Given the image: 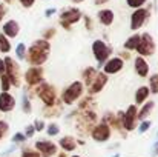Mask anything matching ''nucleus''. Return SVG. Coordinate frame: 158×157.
<instances>
[{"instance_id": "obj_1", "label": "nucleus", "mask_w": 158, "mask_h": 157, "mask_svg": "<svg viewBox=\"0 0 158 157\" xmlns=\"http://www.w3.org/2000/svg\"><path fill=\"white\" fill-rule=\"evenodd\" d=\"M49 52H51V45L48 40L45 39H40V40H35L26 51V60L29 62L31 66H42L48 57H49Z\"/></svg>"}, {"instance_id": "obj_2", "label": "nucleus", "mask_w": 158, "mask_h": 157, "mask_svg": "<svg viewBox=\"0 0 158 157\" xmlns=\"http://www.w3.org/2000/svg\"><path fill=\"white\" fill-rule=\"evenodd\" d=\"M29 89H31V94L37 96L46 108L55 106V103H57V89H55V86L46 83V82H42L40 85L32 86Z\"/></svg>"}, {"instance_id": "obj_3", "label": "nucleus", "mask_w": 158, "mask_h": 157, "mask_svg": "<svg viewBox=\"0 0 158 157\" xmlns=\"http://www.w3.org/2000/svg\"><path fill=\"white\" fill-rule=\"evenodd\" d=\"M85 91V85L80 80L72 82L68 88H64V91L61 93V102L64 105H74L75 102H78L83 96Z\"/></svg>"}, {"instance_id": "obj_4", "label": "nucleus", "mask_w": 158, "mask_h": 157, "mask_svg": "<svg viewBox=\"0 0 158 157\" xmlns=\"http://www.w3.org/2000/svg\"><path fill=\"white\" fill-rule=\"evenodd\" d=\"M3 62H5V74L8 76V79H9V82H11V86L19 88V86L22 85V79H20L22 74H20V68H19V65H17L15 60L11 59L9 55L5 57Z\"/></svg>"}, {"instance_id": "obj_5", "label": "nucleus", "mask_w": 158, "mask_h": 157, "mask_svg": "<svg viewBox=\"0 0 158 157\" xmlns=\"http://www.w3.org/2000/svg\"><path fill=\"white\" fill-rule=\"evenodd\" d=\"M135 51L138 52L140 57H144V59L149 57V55H152L155 52V42H154V39H152V36L149 33L141 34L140 43H138V46H137Z\"/></svg>"}, {"instance_id": "obj_6", "label": "nucleus", "mask_w": 158, "mask_h": 157, "mask_svg": "<svg viewBox=\"0 0 158 157\" xmlns=\"http://www.w3.org/2000/svg\"><path fill=\"white\" fill-rule=\"evenodd\" d=\"M137 122H138V108L137 105H129L123 116V129L129 133L134 131L137 128Z\"/></svg>"}, {"instance_id": "obj_7", "label": "nucleus", "mask_w": 158, "mask_h": 157, "mask_svg": "<svg viewBox=\"0 0 158 157\" xmlns=\"http://www.w3.org/2000/svg\"><path fill=\"white\" fill-rule=\"evenodd\" d=\"M43 72L45 71L40 66H29L26 69V72H25V82L28 83V86L32 88V86H37L42 82H45L43 80V76H45Z\"/></svg>"}, {"instance_id": "obj_8", "label": "nucleus", "mask_w": 158, "mask_h": 157, "mask_svg": "<svg viewBox=\"0 0 158 157\" xmlns=\"http://www.w3.org/2000/svg\"><path fill=\"white\" fill-rule=\"evenodd\" d=\"M110 52H112V50L106 45L103 40H95V42L92 43V54H94L95 60H97L100 65H105L106 60H107L109 55H110Z\"/></svg>"}, {"instance_id": "obj_9", "label": "nucleus", "mask_w": 158, "mask_h": 157, "mask_svg": "<svg viewBox=\"0 0 158 157\" xmlns=\"http://www.w3.org/2000/svg\"><path fill=\"white\" fill-rule=\"evenodd\" d=\"M34 146H35V151L42 157H52L57 154V150H58V146L54 143L52 140H46V139L37 140L34 143Z\"/></svg>"}, {"instance_id": "obj_10", "label": "nucleus", "mask_w": 158, "mask_h": 157, "mask_svg": "<svg viewBox=\"0 0 158 157\" xmlns=\"http://www.w3.org/2000/svg\"><path fill=\"white\" fill-rule=\"evenodd\" d=\"M80 19H81V12H80V9H77V8H69V9H66V11H63V12L60 14L61 26L66 28V29H69L71 25L77 23Z\"/></svg>"}, {"instance_id": "obj_11", "label": "nucleus", "mask_w": 158, "mask_h": 157, "mask_svg": "<svg viewBox=\"0 0 158 157\" xmlns=\"http://www.w3.org/2000/svg\"><path fill=\"white\" fill-rule=\"evenodd\" d=\"M112 131H110V126L109 125H106V123H98V125H95L94 128H92V131H91V137L95 140V142H98V143H105L107 142L109 139H110V134Z\"/></svg>"}, {"instance_id": "obj_12", "label": "nucleus", "mask_w": 158, "mask_h": 157, "mask_svg": "<svg viewBox=\"0 0 158 157\" xmlns=\"http://www.w3.org/2000/svg\"><path fill=\"white\" fill-rule=\"evenodd\" d=\"M148 17H149V11H148V9H144V8L135 9V11L132 12V15H131V29H132V31L140 29V28L144 25V22L148 20Z\"/></svg>"}, {"instance_id": "obj_13", "label": "nucleus", "mask_w": 158, "mask_h": 157, "mask_svg": "<svg viewBox=\"0 0 158 157\" xmlns=\"http://www.w3.org/2000/svg\"><path fill=\"white\" fill-rule=\"evenodd\" d=\"M124 66V60H121L120 57H110L106 60L103 65V72L106 76H112V74H118Z\"/></svg>"}, {"instance_id": "obj_14", "label": "nucleus", "mask_w": 158, "mask_h": 157, "mask_svg": "<svg viewBox=\"0 0 158 157\" xmlns=\"http://www.w3.org/2000/svg\"><path fill=\"white\" fill-rule=\"evenodd\" d=\"M134 68H135V72L138 77H148L151 72V66H149L148 60L144 57H140V55H137L134 59Z\"/></svg>"}, {"instance_id": "obj_15", "label": "nucleus", "mask_w": 158, "mask_h": 157, "mask_svg": "<svg viewBox=\"0 0 158 157\" xmlns=\"http://www.w3.org/2000/svg\"><path fill=\"white\" fill-rule=\"evenodd\" d=\"M106 85H107V76L103 71H98L95 79H94V82H92V85L89 86V93L91 94H98L100 91H103V88Z\"/></svg>"}, {"instance_id": "obj_16", "label": "nucleus", "mask_w": 158, "mask_h": 157, "mask_svg": "<svg viewBox=\"0 0 158 157\" xmlns=\"http://www.w3.org/2000/svg\"><path fill=\"white\" fill-rule=\"evenodd\" d=\"M15 108V97L11 93H0V112H11Z\"/></svg>"}, {"instance_id": "obj_17", "label": "nucleus", "mask_w": 158, "mask_h": 157, "mask_svg": "<svg viewBox=\"0 0 158 157\" xmlns=\"http://www.w3.org/2000/svg\"><path fill=\"white\" fill-rule=\"evenodd\" d=\"M19 31H20V26L15 20H8L5 25H3V36L8 37V39H14L19 36Z\"/></svg>"}, {"instance_id": "obj_18", "label": "nucleus", "mask_w": 158, "mask_h": 157, "mask_svg": "<svg viewBox=\"0 0 158 157\" xmlns=\"http://www.w3.org/2000/svg\"><path fill=\"white\" fill-rule=\"evenodd\" d=\"M77 140L72 137V136H64V137H61L60 140H58V146L64 151V153H72V151H75L77 150Z\"/></svg>"}, {"instance_id": "obj_19", "label": "nucleus", "mask_w": 158, "mask_h": 157, "mask_svg": "<svg viewBox=\"0 0 158 157\" xmlns=\"http://www.w3.org/2000/svg\"><path fill=\"white\" fill-rule=\"evenodd\" d=\"M97 72H98V71H97L94 66H88V68H85L83 72H81L83 85H85V86H91L92 82H94V79H95V76H97Z\"/></svg>"}, {"instance_id": "obj_20", "label": "nucleus", "mask_w": 158, "mask_h": 157, "mask_svg": "<svg viewBox=\"0 0 158 157\" xmlns=\"http://www.w3.org/2000/svg\"><path fill=\"white\" fill-rule=\"evenodd\" d=\"M149 96H151L149 88H148V86H140V88L135 91V103L137 105L146 103L148 99H149Z\"/></svg>"}, {"instance_id": "obj_21", "label": "nucleus", "mask_w": 158, "mask_h": 157, "mask_svg": "<svg viewBox=\"0 0 158 157\" xmlns=\"http://www.w3.org/2000/svg\"><path fill=\"white\" fill-rule=\"evenodd\" d=\"M154 106H155V103H154L152 100H148L146 103H143L141 109H138V120H140V122H143V120H148V116L152 112Z\"/></svg>"}, {"instance_id": "obj_22", "label": "nucleus", "mask_w": 158, "mask_h": 157, "mask_svg": "<svg viewBox=\"0 0 158 157\" xmlns=\"http://www.w3.org/2000/svg\"><path fill=\"white\" fill-rule=\"evenodd\" d=\"M98 20H100V23L105 25V26L112 25V22H114V11H112V9H102V11L98 12Z\"/></svg>"}, {"instance_id": "obj_23", "label": "nucleus", "mask_w": 158, "mask_h": 157, "mask_svg": "<svg viewBox=\"0 0 158 157\" xmlns=\"http://www.w3.org/2000/svg\"><path fill=\"white\" fill-rule=\"evenodd\" d=\"M140 34H134V36H131L126 42H124V50L126 51H134V50H137V46H138V43H140Z\"/></svg>"}, {"instance_id": "obj_24", "label": "nucleus", "mask_w": 158, "mask_h": 157, "mask_svg": "<svg viewBox=\"0 0 158 157\" xmlns=\"http://www.w3.org/2000/svg\"><path fill=\"white\" fill-rule=\"evenodd\" d=\"M78 109L80 111H86V109H95V102L91 96H86L83 99H80V103H78Z\"/></svg>"}, {"instance_id": "obj_25", "label": "nucleus", "mask_w": 158, "mask_h": 157, "mask_svg": "<svg viewBox=\"0 0 158 157\" xmlns=\"http://www.w3.org/2000/svg\"><path fill=\"white\" fill-rule=\"evenodd\" d=\"M9 51H11V43H9V39H8V37H5V36L0 33V52L8 54Z\"/></svg>"}, {"instance_id": "obj_26", "label": "nucleus", "mask_w": 158, "mask_h": 157, "mask_svg": "<svg viewBox=\"0 0 158 157\" xmlns=\"http://www.w3.org/2000/svg\"><path fill=\"white\" fill-rule=\"evenodd\" d=\"M149 91L151 94H158V74H154L149 77Z\"/></svg>"}, {"instance_id": "obj_27", "label": "nucleus", "mask_w": 158, "mask_h": 157, "mask_svg": "<svg viewBox=\"0 0 158 157\" xmlns=\"http://www.w3.org/2000/svg\"><path fill=\"white\" fill-rule=\"evenodd\" d=\"M46 134L49 136V137H54V136H58L60 134V126H58V123H55V122H51L48 126H46Z\"/></svg>"}, {"instance_id": "obj_28", "label": "nucleus", "mask_w": 158, "mask_h": 157, "mask_svg": "<svg viewBox=\"0 0 158 157\" xmlns=\"http://www.w3.org/2000/svg\"><path fill=\"white\" fill-rule=\"evenodd\" d=\"M0 88H2V93H9V89H11V82L6 74L0 76Z\"/></svg>"}, {"instance_id": "obj_29", "label": "nucleus", "mask_w": 158, "mask_h": 157, "mask_svg": "<svg viewBox=\"0 0 158 157\" xmlns=\"http://www.w3.org/2000/svg\"><path fill=\"white\" fill-rule=\"evenodd\" d=\"M60 112H61V109H60L58 106H51V108H45V111H43L45 117H57V116H60Z\"/></svg>"}, {"instance_id": "obj_30", "label": "nucleus", "mask_w": 158, "mask_h": 157, "mask_svg": "<svg viewBox=\"0 0 158 157\" xmlns=\"http://www.w3.org/2000/svg\"><path fill=\"white\" fill-rule=\"evenodd\" d=\"M15 54H17V59H20V60L26 59V46H25V43H19L17 45Z\"/></svg>"}, {"instance_id": "obj_31", "label": "nucleus", "mask_w": 158, "mask_h": 157, "mask_svg": "<svg viewBox=\"0 0 158 157\" xmlns=\"http://www.w3.org/2000/svg\"><path fill=\"white\" fill-rule=\"evenodd\" d=\"M8 131H9V125H8V122H5V120H0V142H2L5 137H6Z\"/></svg>"}, {"instance_id": "obj_32", "label": "nucleus", "mask_w": 158, "mask_h": 157, "mask_svg": "<svg viewBox=\"0 0 158 157\" xmlns=\"http://www.w3.org/2000/svg\"><path fill=\"white\" fill-rule=\"evenodd\" d=\"M22 108H23V112H26V114H29V112H31V109H32L31 102H29V97H28L26 94L22 97Z\"/></svg>"}, {"instance_id": "obj_33", "label": "nucleus", "mask_w": 158, "mask_h": 157, "mask_svg": "<svg viewBox=\"0 0 158 157\" xmlns=\"http://www.w3.org/2000/svg\"><path fill=\"white\" fill-rule=\"evenodd\" d=\"M151 126H152V122H151V120H143V122L140 123V126H138V131L143 134V133H146Z\"/></svg>"}, {"instance_id": "obj_34", "label": "nucleus", "mask_w": 158, "mask_h": 157, "mask_svg": "<svg viewBox=\"0 0 158 157\" xmlns=\"http://www.w3.org/2000/svg\"><path fill=\"white\" fill-rule=\"evenodd\" d=\"M126 2H127V5H129L131 8H137V9H138V8H141L148 0H126Z\"/></svg>"}, {"instance_id": "obj_35", "label": "nucleus", "mask_w": 158, "mask_h": 157, "mask_svg": "<svg viewBox=\"0 0 158 157\" xmlns=\"http://www.w3.org/2000/svg\"><path fill=\"white\" fill-rule=\"evenodd\" d=\"M25 140H26V136H25L23 133H17V134L12 137V142H14V143H23Z\"/></svg>"}, {"instance_id": "obj_36", "label": "nucleus", "mask_w": 158, "mask_h": 157, "mask_svg": "<svg viewBox=\"0 0 158 157\" xmlns=\"http://www.w3.org/2000/svg\"><path fill=\"white\" fill-rule=\"evenodd\" d=\"M22 157H42L35 150H25L22 153Z\"/></svg>"}, {"instance_id": "obj_37", "label": "nucleus", "mask_w": 158, "mask_h": 157, "mask_svg": "<svg viewBox=\"0 0 158 157\" xmlns=\"http://www.w3.org/2000/svg\"><path fill=\"white\" fill-rule=\"evenodd\" d=\"M32 126H34V129H35V131H39V133H40V131H43V129H45V122L39 119V120H35V122L32 123Z\"/></svg>"}, {"instance_id": "obj_38", "label": "nucleus", "mask_w": 158, "mask_h": 157, "mask_svg": "<svg viewBox=\"0 0 158 157\" xmlns=\"http://www.w3.org/2000/svg\"><path fill=\"white\" fill-rule=\"evenodd\" d=\"M54 36H55V29H54V28H49V29H46V31L43 33V39L48 40V42H49V39H52Z\"/></svg>"}, {"instance_id": "obj_39", "label": "nucleus", "mask_w": 158, "mask_h": 157, "mask_svg": "<svg viewBox=\"0 0 158 157\" xmlns=\"http://www.w3.org/2000/svg\"><path fill=\"white\" fill-rule=\"evenodd\" d=\"M34 133H35V129H34V126H32V125H28L23 134H25L26 137H32V136H34Z\"/></svg>"}, {"instance_id": "obj_40", "label": "nucleus", "mask_w": 158, "mask_h": 157, "mask_svg": "<svg viewBox=\"0 0 158 157\" xmlns=\"http://www.w3.org/2000/svg\"><path fill=\"white\" fill-rule=\"evenodd\" d=\"M34 2H35V0H20V3H22L25 8H29V6H32V5H34Z\"/></svg>"}, {"instance_id": "obj_41", "label": "nucleus", "mask_w": 158, "mask_h": 157, "mask_svg": "<svg viewBox=\"0 0 158 157\" xmlns=\"http://www.w3.org/2000/svg\"><path fill=\"white\" fill-rule=\"evenodd\" d=\"M83 19H85V22H86V28H88V29L91 31V29H92V22H91V17H88V15H85Z\"/></svg>"}, {"instance_id": "obj_42", "label": "nucleus", "mask_w": 158, "mask_h": 157, "mask_svg": "<svg viewBox=\"0 0 158 157\" xmlns=\"http://www.w3.org/2000/svg\"><path fill=\"white\" fill-rule=\"evenodd\" d=\"M5 74V62H3V59H0V76H3Z\"/></svg>"}, {"instance_id": "obj_43", "label": "nucleus", "mask_w": 158, "mask_h": 157, "mask_svg": "<svg viewBox=\"0 0 158 157\" xmlns=\"http://www.w3.org/2000/svg\"><path fill=\"white\" fill-rule=\"evenodd\" d=\"M118 57H120L121 60H124V59H129L131 55H129V52L127 51H124V52H120V55H118Z\"/></svg>"}, {"instance_id": "obj_44", "label": "nucleus", "mask_w": 158, "mask_h": 157, "mask_svg": "<svg viewBox=\"0 0 158 157\" xmlns=\"http://www.w3.org/2000/svg\"><path fill=\"white\" fill-rule=\"evenodd\" d=\"M5 12H6V9H5V6H3V5H0V22H2V19H3V15H5Z\"/></svg>"}, {"instance_id": "obj_45", "label": "nucleus", "mask_w": 158, "mask_h": 157, "mask_svg": "<svg viewBox=\"0 0 158 157\" xmlns=\"http://www.w3.org/2000/svg\"><path fill=\"white\" fill-rule=\"evenodd\" d=\"M54 12H55V9H48V11H46V17H49V15H52Z\"/></svg>"}, {"instance_id": "obj_46", "label": "nucleus", "mask_w": 158, "mask_h": 157, "mask_svg": "<svg viewBox=\"0 0 158 157\" xmlns=\"http://www.w3.org/2000/svg\"><path fill=\"white\" fill-rule=\"evenodd\" d=\"M154 154H157V156H158V142L154 145Z\"/></svg>"}, {"instance_id": "obj_47", "label": "nucleus", "mask_w": 158, "mask_h": 157, "mask_svg": "<svg viewBox=\"0 0 158 157\" xmlns=\"http://www.w3.org/2000/svg\"><path fill=\"white\" fill-rule=\"evenodd\" d=\"M57 157H68V156H66V153H64V151H61V153H58V154H57Z\"/></svg>"}, {"instance_id": "obj_48", "label": "nucleus", "mask_w": 158, "mask_h": 157, "mask_svg": "<svg viewBox=\"0 0 158 157\" xmlns=\"http://www.w3.org/2000/svg\"><path fill=\"white\" fill-rule=\"evenodd\" d=\"M107 0H95V5H100V3H105Z\"/></svg>"}, {"instance_id": "obj_49", "label": "nucleus", "mask_w": 158, "mask_h": 157, "mask_svg": "<svg viewBox=\"0 0 158 157\" xmlns=\"http://www.w3.org/2000/svg\"><path fill=\"white\" fill-rule=\"evenodd\" d=\"M71 2H74V3H80V2H83V0H71Z\"/></svg>"}, {"instance_id": "obj_50", "label": "nucleus", "mask_w": 158, "mask_h": 157, "mask_svg": "<svg viewBox=\"0 0 158 157\" xmlns=\"http://www.w3.org/2000/svg\"><path fill=\"white\" fill-rule=\"evenodd\" d=\"M72 157H81V156H77V154H75V156H72Z\"/></svg>"}, {"instance_id": "obj_51", "label": "nucleus", "mask_w": 158, "mask_h": 157, "mask_svg": "<svg viewBox=\"0 0 158 157\" xmlns=\"http://www.w3.org/2000/svg\"><path fill=\"white\" fill-rule=\"evenodd\" d=\"M114 157H118V154H115V156H114Z\"/></svg>"}, {"instance_id": "obj_52", "label": "nucleus", "mask_w": 158, "mask_h": 157, "mask_svg": "<svg viewBox=\"0 0 158 157\" xmlns=\"http://www.w3.org/2000/svg\"><path fill=\"white\" fill-rule=\"evenodd\" d=\"M5 2H11V0H5Z\"/></svg>"}]
</instances>
